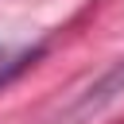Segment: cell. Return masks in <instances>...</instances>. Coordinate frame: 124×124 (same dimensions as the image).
Listing matches in <instances>:
<instances>
[{
  "mask_svg": "<svg viewBox=\"0 0 124 124\" xmlns=\"http://www.w3.org/2000/svg\"><path fill=\"white\" fill-rule=\"evenodd\" d=\"M120 93H124V58H120V62H116V66H112V70H108V74H105V78H101L85 97H78V101H74V108L66 112V120H70V124L89 120V116H97L101 108H108Z\"/></svg>",
  "mask_w": 124,
  "mask_h": 124,
  "instance_id": "1",
  "label": "cell"
}]
</instances>
